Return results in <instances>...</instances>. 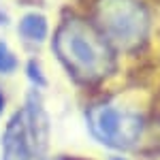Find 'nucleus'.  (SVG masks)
Returning <instances> with one entry per match:
<instances>
[{"mask_svg": "<svg viewBox=\"0 0 160 160\" xmlns=\"http://www.w3.org/2000/svg\"><path fill=\"white\" fill-rule=\"evenodd\" d=\"M53 49L75 81L98 83L115 71V51L92 22L66 17L60 24Z\"/></svg>", "mask_w": 160, "mask_h": 160, "instance_id": "1", "label": "nucleus"}, {"mask_svg": "<svg viewBox=\"0 0 160 160\" xmlns=\"http://www.w3.org/2000/svg\"><path fill=\"white\" fill-rule=\"evenodd\" d=\"M94 26L111 45L137 49L148 41L149 13L141 0H96Z\"/></svg>", "mask_w": 160, "mask_h": 160, "instance_id": "2", "label": "nucleus"}, {"mask_svg": "<svg viewBox=\"0 0 160 160\" xmlns=\"http://www.w3.org/2000/svg\"><path fill=\"white\" fill-rule=\"evenodd\" d=\"M90 135L109 149H132L145 132V120L139 113L122 109L113 102H96L86 111Z\"/></svg>", "mask_w": 160, "mask_h": 160, "instance_id": "3", "label": "nucleus"}, {"mask_svg": "<svg viewBox=\"0 0 160 160\" xmlns=\"http://www.w3.org/2000/svg\"><path fill=\"white\" fill-rule=\"evenodd\" d=\"M2 160H37L24 109L15 111L2 132Z\"/></svg>", "mask_w": 160, "mask_h": 160, "instance_id": "4", "label": "nucleus"}, {"mask_svg": "<svg viewBox=\"0 0 160 160\" xmlns=\"http://www.w3.org/2000/svg\"><path fill=\"white\" fill-rule=\"evenodd\" d=\"M24 113H26L28 130H30L34 152H37V160H38L43 156V152L47 149V143H49V118H47V111L43 107V100H41L37 90H30L26 94Z\"/></svg>", "mask_w": 160, "mask_h": 160, "instance_id": "5", "label": "nucleus"}, {"mask_svg": "<svg viewBox=\"0 0 160 160\" xmlns=\"http://www.w3.org/2000/svg\"><path fill=\"white\" fill-rule=\"evenodd\" d=\"M19 34L26 41L32 43H43L47 37V19L41 13H28L19 19Z\"/></svg>", "mask_w": 160, "mask_h": 160, "instance_id": "6", "label": "nucleus"}, {"mask_svg": "<svg viewBox=\"0 0 160 160\" xmlns=\"http://www.w3.org/2000/svg\"><path fill=\"white\" fill-rule=\"evenodd\" d=\"M17 68V56L13 53L4 41H0V73L2 75H9Z\"/></svg>", "mask_w": 160, "mask_h": 160, "instance_id": "7", "label": "nucleus"}, {"mask_svg": "<svg viewBox=\"0 0 160 160\" xmlns=\"http://www.w3.org/2000/svg\"><path fill=\"white\" fill-rule=\"evenodd\" d=\"M26 73H28V79H32L34 86H47V79H45V73L41 71L37 60H30L28 66H26Z\"/></svg>", "mask_w": 160, "mask_h": 160, "instance_id": "8", "label": "nucleus"}, {"mask_svg": "<svg viewBox=\"0 0 160 160\" xmlns=\"http://www.w3.org/2000/svg\"><path fill=\"white\" fill-rule=\"evenodd\" d=\"M4 107H7V100H4V94H2V90H0V115L4 113Z\"/></svg>", "mask_w": 160, "mask_h": 160, "instance_id": "9", "label": "nucleus"}, {"mask_svg": "<svg viewBox=\"0 0 160 160\" xmlns=\"http://www.w3.org/2000/svg\"><path fill=\"white\" fill-rule=\"evenodd\" d=\"M56 160H77V158H56Z\"/></svg>", "mask_w": 160, "mask_h": 160, "instance_id": "10", "label": "nucleus"}, {"mask_svg": "<svg viewBox=\"0 0 160 160\" xmlns=\"http://www.w3.org/2000/svg\"><path fill=\"white\" fill-rule=\"evenodd\" d=\"M111 160H124V158H120V156H113V158H111Z\"/></svg>", "mask_w": 160, "mask_h": 160, "instance_id": "11", "label": "nucleus"}]
</instances>
